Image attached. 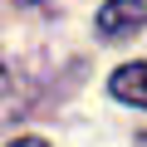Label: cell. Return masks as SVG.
Listing matches in <instances>:
<instances>
[{
    "mask_svg": "<svg viewBox=\"0 0 147 147\" xmlns=\"http://www.w3.org/2000/svg\"><path fill=\"white\" fill-rule=\"evenodd\" d=\"M10 147H49V142H44V137H15Z\"/></svg>",
    "mask_w": 147,
    "mask_h": 147,
    "instance_id": "277c9868",
    "label": "cell"
},
{
    "mask_svg": "<svg viewBox=\"0 0 147 147\" xmlns=\"http://www.w3.org/2000/svg\"><path fill=\"white\" fill-rule=\"evenodd\" d=\"M108 93L132 103V108H147V64H123L113 79H108Z\"/></svg>",
    "mask_w": 147,
    "mask_h": 147,
    "instance_id": "7a4b0ae2",
    "label": "cell"
},
{
    "mask_svg": "<svg viewBox=\"0 0 147 147\" xmlns=\"http://www.w3.org/2000/svg\"><path fill=\"white\" fill-rule=\"evenodd\" d=\"M137 147H147V137H137Z\"/></svg>",
    "mask_w": 147,
    "mask_h": 147,
    "instance_id": "8992f818",
    "label": "cell"
},
{
    "mask_svg": "<svg viewBox=\"0 0 147 147\" xmlns=\"http://www.w3.org/2000/svg\"><path fill=\"white\" fill-rule=\"evenodd\" d=\"M147 30V0H103L98 5V34L103 39H127Z\"/></svg>",
    "mask_w": 147,
    "mask_h": 147,
    "instance_id": "6da1fadb",
    "label": "cell"
},
{
    "mask_svg": "<svg viewBox=\"0 0 147 147\" xmlns=\"http://www.w3.org/2000/svg\"><path fill=\"white\" fill-rule=\"evenodd\" d=\"M20 5H39V0H20Z\"/></svg>",
    "mask_w": 147,
    "mask_h": 147,
    "instance_id": "5b68a950",
    "label": "cell"
},
{
    "mask_svg": "<svg viewBox=\"0 0 147 147\" xmlns=\"http://www.w3.org/2000/svg\"><path fill=\"white\" fill-rule=\"evenodd\" d=\"M20 113H30V93H25L15 69H0V123H10Z\"/></svg>",
    "mask_w": 147,
    "mask_h": 147,
    "instance_id": "3957f363",
    "label": "cell"
}]
</instances>
